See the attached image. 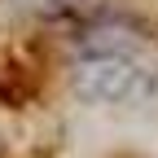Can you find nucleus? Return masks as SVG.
Instances as JSON below:
<instances>
[{
    "instance_id": "1",
    "label": "nucleus",
    "mask_w": 158,
    "mask_h": 158,
    "mask_svg": "<svg viewBox=\"0 0 158 158\" xmlns=\"http://www.w3.org/2000/svg\"><path fill=\"white\" fill-rule=\"evenodd\" d=\"M75 84L88 101H141L154 92V75L136 57L110 48V53H97L92 62H84Z\"/></svg>"
}]
</instances>
